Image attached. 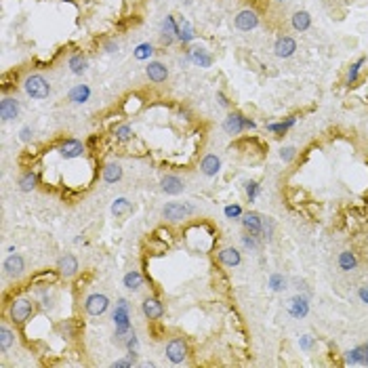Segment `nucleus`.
<instances>
[{
    "label": "nucleus",
    "mask_w": 368,
    "mask_h": 368,
    "mask_svg": "<svg viewBox=\"0 0 368 368\" xmlns=\"http://www.w3.org/2000/svg\"><path fill=\"white\" fill-rule=\"evenodd\" d=\"M26 93L30 95L32 99H46L51 93V87L42 76L34 74V76H28L26 78Z\"/></svg>",
    "instance_id": "f257e3e1"
},
{
    "label": "nucleus",
    "mask_w": 368,
    "mask_h": 368,
    "mask_svg": "<svg viewBox=\"0 0 368 368\" xmlns=\"http://www.w3.org/2000/svg\"><path fill=\"white\" fill-rule=\"evenodd\" d=\"M192 206H187V204H181V202H171V204H166L164 206V210H162V215L169 219V221H181V219H185L187 215H192Z\"/></svg>",
    "instance_id": "f03ea898"
},
{
    "label": "nucleus",
    "mask_w": 368,
    "mask_h": 368,
    "mask_svg": "<svg viewBox=\"0 0 368 368\" xmlns=\"http://www.w3.org/2000/svg\"><path fill=\"white\" fill-rule=\"evenodd\" d=\"M32 316V303L28 299H17L13 305H11V318L15 322H26V320Z\"/></svg>",
    "instance_id": "7ed1b4c3"
},
{
    "label": "nucleus",
    "mask_w": 368,
    "mask_h": 368,
    "mask_svg": "<svg viewBox=\"0 0 368 368\" xmlns=\"http://www.w3.org/2000/svg\"><path fill=\"white\" fill-rule=\"evenodd\" d=\"M108 305H110V301H108V297L105 295H91L87 299V303H85L87 312L91 316H101L105 310H108Z\"/></svg>",
    "instance_id": "20e7f679"
},
{
    "label": "nucleus",
    "mask_w": 368,
    "mask_h": 368,
    "mask_svg": "<svg viewBox=\"0 0 368 368\" xmlns=\"http://www.w3.org/2000/svg\"><path fill=\"white\" fill-rule=\"evenodd\" d=\"M259 23V17L255 11H240L238 15H236V28L242 30V32H251L257 28Z\"/></svg>",
    "instance_id": "39448f33"
},
{
    "label": "nucleus",
    "mask_w": 368,
    "mask_h": 368,
    "mask_svg": "<svg viewBox=\"0 0 368 368\" xmlns=\"http://www.w3.org/2000/svg\"><path fill=\"white\" fill-rule=\"evenodd\" d=\"M244 126H255V124L251 120H244V118L238 116V114H230L228 118H225V122H223L225 133H230V135H238Z\"/></svg>",
    "instance_id": "423d86ee"
},
{
    "label": "nucleus",
    "mask_w": 368,
    "mask_h": 368,
    "mask_svg": "<svg viewBox=\"0 0 368 368\" xmlns=\"http://www.w3.org/2000/svg\"><path fill=\"white\" fill-rule=\"evenodd\" d=\"M185 353H187V347H185V343L179 341V339H175V341H171L169 345H166V358H169L173 364L183 362Z\"/></svg>",
    "instance_id": "0eeeda50"
},
{
    "label": "nucleus",
    "mask_w": 368,
    "mask_h": 368,
    "mask_svg": "<svg viewBox=\"0 0 368 368\" xmlns=\"http://www.w3.org/2000/svg\"><path fill=\"white\" fill-rule=\"evenodd\" d=\"M17 114H19V103H17V99L5 97L3 101H0V118H3L5 122L17 118Z\"/></svg>",
    "instance_id": "6e6552de"
},
{
    "label": "nucleus",
    "mask_w": 368,
    "mask_h": 368,
    "mask_svg": "<svg viewBox=\"0 0 368 368\" xmlns=\"http://www.w3.org/2000/svg\"><path fill=\"white\" fill-rule=\"evenodd\" d=\"M242 225L246 232H251V236H257L261 234V230H263V219H261L257 212H246L244 219H242Z\"/></svg>",
    "instance_id": "1a4fd4ad"
},
{
    "label": "nucleus",
    "mask_w": 368,
    "mask_h": 368,
    "mask_svg": "<svg viewBox=\"0 0 368 368\" xmlns=\"http://www.w3.org/2000/svg\"><path fill=\"white\" fill-rule=\"evenodd\" d=\"M57 267H59V274L69 278V276H74L76 271H78V261H76L74 255H65V257L59 259V265Z\"/></svg>",
    "instance_id": "9d476101"
},
{
    "label": "nucleus",
    "mask_w": 368,
    "mask_h": 368,
    "mask_svg": "<svg viewBox=\"0 0 368 368\" xmlns=\"http://www.w3.org/2000/svg\"><path fill=\"white\" fill-rule=\"evenodd\" d=\"M82 152H85V145H82L80 141H76V139H69V141H65L61 148H59V154H61L63 158H76V156H80Z\"/></svg>",
    "instance_id": "9b49d317"
},
{
    "label": "nucleus",
    "mask_w": 368,
    "mask_h": 368,
    "mask_svg": "<svg viewBox=\"0 0 368 368\" xmlns=\"http://www.w3.org/2000/svg\"><path fill=\"white\" fill-rule=\"evenodd\" d=\"M145 74H148V78L154 80V82H164L166 76H169V69H166L162 63H158V61H152V63L148 65V69H145Z\"/></svg>",
    "instance_id": "f8f14e48"
},
{
    "label": "nucleus",
    "mask_w": 368,
    "mask_h": 368,
    "mask_svg": "<svg viewBox=\"0 0 368 368\" xmlns=\"http://www.w3.org/2000/svg\"><path fill=\"white\" fill-rule=\"evenodd\" d=\"M183 187H185L183 181L179 179V177H175V175H169V177H164V179H162V189H164L166 194H173V196L175 194H181Z\"/></svg>",
    "instance_id": "ddd939ff"
},
{
    "label": "nucleus",
    "mask_w": 368,
    "mask_h": 368,
    "mask_svg": "<svg viewBox=\"0 0 368 368\" xmlns=\"http://www.w3.org/2000/svg\"><path fill=\"white\" fill-rule=\"evenodd\" d=\"M288 312L295 318H303L307 312H310V305H307V299H301V297H295V299L288 301Z\"/></svg>",
    "instance_id": "4468645a"
},
{
    "label": "nucleus",
    "mask_w": 368,
    "mask_h": 368,
    "mask_svg": "<svg viewBox=\"0 0 368 368\" xmlns=\"http://www.w3.org/2000/svg\"><path fill=\"white\" fill-rule=\"evenodd\" d=\"M297 51V42L292 40V38H280L278 42H276V55L278 57H290L292 53Z\"/></svg>",
    "instance_id": "2eb2a0df"
},
{
    "label": "nucleus",
    "mask_w": 368,
    "mask_h": 368,
    "mask_svg": "<svg viewBox=\"0 0 368 368\" xmlns=\"http://www.w3.org/2000/svg\"><path fill=\"white\" fill-rule=\"evenodd\" d=\"M162 303L158 301V299H145L143 301V314L150 318V320H156V318H160L162 316Z\"/></svg>",
    "instance_id": "dca6fc26"
},
{
    "label": "nucleus",
    "mask_w": 368,
    "mask_h": 368,
    "mask_svg": "<svg viewBox=\"0 0 368 368\" xmlns=\"http://www.w3.org/2000/svg\"><path fill=\"white\" fill-rule=\"evenodd\" d=\"M5 269L9 276H19L23 271V259L19 255H11L7 261H5Z\"/></svg>",
    "instance_id": "f3484780"
},
{
    "label": "nucleus",
    "mask_w": 368,
    "mask_h": 368,
    "mask_svg": "<svg viewBox=\"0 0 368 368\" xmlns=\"http://www.w3.org/2000/svg\"><path fill=\"white\" fill-rule=\"evenodd\" d=\"M292 26H295V30L305 32L307 28L312 26V17H310V13H307V11H299V13H295V15H292Z\"/></svg>",
    "instance_id": "a211bd4d"
},
{
    "label": "nucleus",
    "mask_w": 368,
    "mask_h": 368,
    "mask_svg": "<svg viewBox=\"0 0 368 368\" xmlns=\"http://www.w3.org/2000/svg\"><path fill=\"white\" fill-rule=\"evenodd\" d=\"M219 169H221V160H219L217 156H212V154L202 160V173H204V175L212 177V175L219 173Z\"/></svg>",
    "instance_id": "6ab92c4d"
},
{
    "label": "nucleus",
    "mask_w": 368,
    "mask_h": 368,
    "mask_svg": "<svg viewBox=\"0 0 368 368\" xmlns=\"http://www.w3.org/2000/svg\"><path fill=\"white\" fill-rule=\"evenodd\" d=\"M219 259H221V263L234 267V265L240 263V253L236 251V248H223V251L219 253Z\"/></svg>",
    "instance_id": "aec40b11"
},
{
    "label": "nucleus",
    "mask_w": 368,
    "mask_h": 368,
    "mask_svg": "<svg viewBox=\"0 0 368 368\" xmlns=\"http://www.w3.org/2000/svg\"><path fill=\"white\" fill-rule=\"evenodd\" d=\"M120 177H122V169H120V164L110 162V164L103 169V179L108 181V183H116L118 179H120Z\"/></svg>",
    "instance_id": "412c9836"
},
{
    "label": "nucleus",
    "mask_w": 368,
    "mask_h": 368,
    "mask_svg": "<svg viewBox=\"0 0 368 368\" xmlns=\"http://www.w3.org/2000/svg\"><path fill=\"white\" fill-rule=\"evenodd\" d=\"M189 57H192V61H194L196 65H200V67H208V65L212 63V57H210L204 49H194Z\"/></svg>",
    "instance_id": "4be33fe9"
},
{
    "label": "nucleus",
    "mask_w": 368,
    "mask_h": 368,
    "mask_svg": "<svg viewBox=\"0 0 368 368\" xmlns=\"http://www.w3.org/2000/svg\"><path fill=\"white\" fill-rule=\"evenodd\" d=\"M114 320H116L118 330H120V332H124V330L128 328V316H126V301H124V299L120 301V310L114 314Z\"/></svg>",
    "instance_id": "5701e85b"
},
{
    "label": "nucleus",
    "mask_w": 368,
    "mask_h": 368,
    "mask_svg": "<svg viewBox=\"0 0 368 368\" xmlns=\"http://www.w3.org/2000/svg\"><path fill=\"white\" fill-rule=\"evenodd\" d=\"M89 95H91V89L89 87L78 85V87L72 89V93H69V99H72L74 103H85L89 99Z\"/></svg>",
    "instance_id": "b1692460"
},
{
    "label": "nucleus",
    "mask_w": 368,
    "mask_h": 368,
    "mask_svg": "<svg viewBox=\"0 0 368 368\" xmlns=\"http://www.w3.org/2000/svg\"><path fill=\"white\" fill-rule=\"evenodd\" d=\"M141 282H143V278H141L139 271H128V274L124 276V286L128 290H139L141 288Z\"/></svg>",
    "instance_id": "393cba45"
},
{
    "label": "nucleus",
    "mask_w": 368,
    "mask_h": 368,
    "mask_svg": "<svg viewBox=\"0 0 368 368\" xmlns=\"http://www.w3.org/2000/svg\"><path fill=\"white\" fill-rule=\"evenodd\" d=\"M177 30H179V28L175 26V19H173V17H166V19H164V26H162V32H164L162 38H164V42H171L173 36L177 34Z\"/></svg>",
    "instance_id": "a878e982"
},
{
    "label": "nucleus",
    "mask_w": 368,
    "mask_h": 368,
    "mask_svg": "<svg viewBox=\"0 0 368 368\" xmlns=\"http://www.w3.org/2000/svg\"><path fill=\"white\" fill-rule=\"evenodd\" d=\"M13 341H15L13 332H11L7 326L0 328V351H7L11 345H13Z\"/></svg>",
    "instance_id": "bb28decb"
},
{
    "label": "nucleus",
    "mask_w": 368,
    "mask_h": 368,
    "mask_svg": "<svg viewBox=\"0 0 368 368\" xmlns=\"http://www.w3.org/2000/svg\"><path fill=\"white\" fill-rule=\"evenodd\" d=\"M128 210H130V202H128L126 198H118L116 202L112 204V212H114L116 217H122V215H126Z\"/></svg>",
    "instance_id": "cd10ccee"
},
{
    "label": "nucleus",
    "mask_w": 368,
    "mask_h": 368,
    "mask_svg": "<svg viewBox=\"0 0 368 368\" xmlns=\"http://www.w3.org/2000/svg\"><path fill=\"white\" fill-rule=\"evenodd\" d=\"M69 67H72L74 74H82V72L87 69V59L80 57V55H76V57L69 59Z\"/></svg>",
    "instance_id": "c85d7f7f"
},
{
    "label": "nucleus",
    "mask_w": 368,
    "mask_h": 368,
    "mask_svg": "<svg viewBox=\"0 0 368 368\" xmlns=\"http://www.w3.org/2000/svg\"><path fill=\"white\" fill-rule=\"evenodd\" d=\"M339 265H341V269H345V271L353 269V267H355V257H353L351 253H341V257H339Z\"/></svg>",
    "instance_id": "c756f323"
},
{
    "label": "nucleus",
    "mask_w": 368,
    "mask_h": 368,
    "mask_svg": "<svg viewBox=\"0 0 368 368\" xmlns=\"http://www.w3.org/2000/svg\"><path fill=\"white\" fill-rule=\"evenodd\" d=\"M19 185H21V189L23 192H30V189H34V185H36V175H32V173H28L23 179L19 181Z\"/></svg>",
    "instance_id": "7c9ffc66"
},
{
    "label": "nucleus",
    "mask_w": 368,
    "mask_h": 368,
    "mask_svg": "<svg viewBox=\"0 0 368 368\" xmlns=\"http://www.w3.org/2000/svg\"><path fill=\"white\" fill-rule=\"evenodd\" d=\"M192 36H194V34H192V28H189V23H183V26H181L179 30H177V38L183 40V42L192 40Z\"/></svg>",
    "instance_id": "2f4dec72"
},
{
    "label": "nucleus",
    "mask_w": 368,
    "mask_h": 368,
    "mask_svg": "<svg viewBox=\"0 0 368 368\" xmlns=\"http://www.w3.org/2000/svg\"><path fill=\"white\" fill-rule=\"evenodd\" d=\"M152 53H154L152 44H139V46H137V51H135V57H137V59H148Z\"/></svg>",
    "instance_id": "473e14b6"
},
{
    "label": "nucleus",
    "mask_w": 368,
    "mask_h": 368,
    "mask_svg": "<svg viewBox=\"0 0 368 368\" xmlns=\"http://www.w3.org/2000/svg\"><path fill=\"white\" fill-rule=\"evenodd\" d=\"M362 63H364V59H360L358 63H353V65H351V69H349V78H347V80H349V85H351V82H355V78H358V72H360Z\"/></svg>",
    "instance_id": "72a5a7b5"
},
{
    "label": "nucleus",
    "mask_w": 368,
    "mask_h": 368,
    "mask_svg": "<svg viewBox=\"0 0 368 368\" xmlns=\"http://www.w3.org/2000/svg\"><path fill=\"white\" fill-rule=\"evenodd\" d=\"M116 137L120 139V141H126V139L130 137V128H128V126H120V128L116 130Z\"/></svg>",
    "instance_id": "f704fd0d"
},
{
    "label": "nucleus",
    "mask_w": 368,
    "mask_h": 368,
    "mask_svg": "<svg viewBox=\"0 0 368 368\" xmlns=\"http://www.w3.org/2000/svg\"><path fill=\"white\" fill-rule=\"evenodd\" d=\"M225 215H228V217H238L240 215V206H228V208H225Z\"/></svg>",
    "instance_id": "c9c22d12"
},
{
    "label": "nucleus",
    "mask_w": 368,
    "mask_h": 368,
    "mask_svg": "<svg viewBox=\"0 0 368 368\" xmlns=\"http://www.w3.org/2000/svg\"><path fill=\"white\" fill-rule=\"evenodd\" d=\"M292 156H295V150L292 148H286V150H282V160H292Z\"/></svg>",
    "instance_id": "e433bc0d"
},
{
    "label": "nucleus",
    "mask_w": 368,
    "mask_h": 368,
    "mask_svg": "<svg viewBox=\"0 0 368 368\" xmlns=\"http://www.w3.org/2000/svg\"><path fill=\"white\" fill-rule=\"evenodd\" d=\"M271 288H274V290H280V288H282V278H280V276H274V278H271Z\"/></svg>",
    "instance_id": "4c0bfd02"
},
{
    "label": "nucleus",
    "mask_w": 368,
    "mask_h": 368,
    "mask_svg": "<svg viewBox=\"0 0 368 368\" xmlns=\"http://www.w3.org/2000/svg\"><path fill=\"white\" fill-rule=\"evenodd\" d=\"M30 137H32V130H30V128H23V130H21V139H23V141H28Z\"/></svg>",
    "instance_id": "58836bf2"
},
{
    "label": "nucleus",
    "mask_w": 368,
    "mask_h": 368,
    "mask_svg": "<svg viewBox=\"0 0 368 368\" xmlns=\"http://www.w3.org/2000/svg\"><path fill=\"white\" fill-rule=\"evenodd\" d=\"M244 244H246L248 248H257V242H255L253 238H248V236H246V238H244Z\"/></svg>",
    "instance_id": "ea45409f"
},
{
    "label": "nucleus",
    "mask_w": 368,
    "mask_h": 368,
    "mask_svg": "<svg viewBox=\"0 0 368 368\" xmlns=\"http://www.w3.org/2000/svg\"><path fill=\"white\" fill-rule=\"evenodd\" d=\"M255 189H257V185H255V183H248V196H251V200L255 198Z\"/></svg>",
    "instance_id": "a19ab883"
},
{
    "label": "nucleus",
    "mask_w": 368,
    "mask_h": 368,
    "mask_svg": "<svg viewBox=\"0 0 368 368\" xmlns=\"http://www.w3.org/2000/svg\"><path fill=\"white\" fill-rule=\"evenodd\" d=\"M133 364V360H120V362H116L114 366H130Z\"/></svg>",
    "instance_id": "79ce46f5"
},
{
    "label": "nucleus",
    "mask_w": 368,
    "mask_h": 368,
    "mask_svg": "<svg viewBox=\"0 0 368 368\" xmlns=\"http://www.w3.org/2000/svg\"><path fill=\"white\" fill-rule=\"evenodd\" d=\"M360 299H362L364 303H368V290H364V288L360 290Z\"/></svg>",
    "instance_id": "37998d69"
},
{
    "label": "nucleus",
    "mask_w": 368,
    "mask_h": 368,
    "mask_svg": "<svg viewBox=\"0 0 368 368\" xmlns=\"http://www.w3.org/2000/svg\"><path fill=\"white\" fill-rule=\"evenodd\" d=\"M217 97H219V101H221V105H228V101H225V97H223V95H221V93H219V95H217Z\"/></svg>",
    "instance_id": "c03bdc74"
},
{
    "label": "nucleus",
    "mask_w": 368,
    "mask_h": 368,
    "mask_svg": "<svg viewBox=\"0 0 368 368\" xmlns=\"http://www.w3.org/2000/svg\"><path fill=\"white\" fill-rule=\"evenodd\" d=\"M278 3H284V0H278Z\"/></svg>",
    "instance_id": "a18cd8bd"
}]
</instances>
